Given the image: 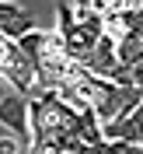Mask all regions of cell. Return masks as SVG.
Returning a JSON list of instances; mask_svg holds the SVG:
<instances>
[{
  "mask_svg": "<svg viewBox=\"0 0 143 154\" xmlns=\"http://www.w3.org/2000/svg\"><path fill=\"white\" fill-rule=\"evenodd\" d=\"M0 126L28 147V137H31V123H28V95L7 91V95L0 98Z\"/></svg>",
  "mask_w": 143,
  "mask_h": 154,
  "instance_id": "cell-1",
  "label": "cell"
},
{
  "mask_svg": "<svg viewBox=\"0 0 143 154\" xmlns=\"http://www.w3.org/2000/svg\"><path fill=\"white\" fill-rule=\"evenodd\" d=\"M35 28H38V21H35V14H31L28 7L10 4V0H0V35L4 38L18 42V38H25Z\"/></svg>",
  "mask_w": 143,
  "mask_h": 154,
  "instance_id": "cell-2",
  "label": "cell"
},
{
  "mask_svg": "<svg viewBox=\"0 0 143 154\" xmlns=\"http://www.w3.org/2000/svg\"><path fill=\"white\" fill-rule=\"evenodd\" d=\"M101 137H105V140H122V144L143 147V102H140L129 116L105 123V126H101Z\"/></svg>",
  "mask_w": 143,
  "mask_h": 154,
  "instance_id": "cell-3",
  "label": "cell"
},
{
  "mask_svg": "<svg viewBox=\"0 0 143 154\" xmlns=\"http://www.w3.org/2000/svg\"><path fill=\"white\" fill-rule=\"evenodd\" d=\"M91 151H94V154H143V147H136V144H122V140H98Z\"/></svg>",
  "mask_w": 143,
  "mask_h": 154,
  "instance_id": "cell-4",
  "label": "cell"
},
{
  "mask_svg": "<svg viewBox=\"0 0 143 154\" xmlns=\"http://www.w3.org/2000/svg\"><path fill=\"white\" fill-rule=\"evenodd\" d=\"M70 25H77V7L63 0V4L56 7V32H67Z\"/></svg>",
  "mask_w": 143,
  "mask_h": 154,
  "instance_id": "cell-5",
  "label": "cell"
},
{
  "mask_svg": "<svg viewBox=\"0 0 143 154\" xmlns=\"http://www.w3.org/2000/svg\"><path fill=\"white\" fill-rule=\"evenodd\" d=\"M21 147H25V144H21V140H18V137H0V154H21Z\"/></svg>",
  "mask_w": 143,
  "mask_h": 154,
  "instance_id": "cell-6",
  "label": "cell"
},
{
  "mask_svg": "<svg viewBox=\"0 0 143 154\" xmlns=\"http://www.w3.org/2000/svg\"><path fill=\"white\" fill-rule=\"evenodd\" d=\"M133 88H140V91H143V63H136V67H133Z\"/></svg>",
  "mask_w": 143,
  "mask_h": 154,
  "instance_id": "cell-7",
  "label": "cell"
},
{
  "mask_svg": "<svg viewBox=\"0 0 143 154\" xmlns=\"http://www.w3.org/2000/svg\"><path fill=\"white\" fill-rule=\"evenodd\" d=\"M7 91H10V84H7V81H4V77H0V98L7 95Z\"/></svg>",
  "mask_w": 143,
  "mask_h": 154,
  "instance_id": "cell-8",
  "label": "cell"
}]
</instances>
